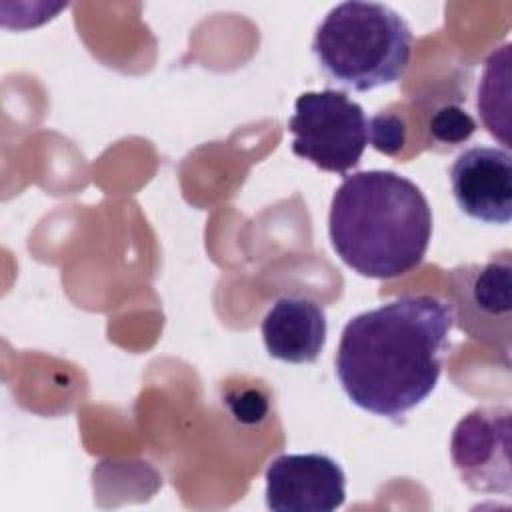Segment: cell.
<instances>
[{
  "label": "cell",
  "mask_w": 512,
  "mask_h": 512,
  "mask_svg": "<svg viewBox=\"0 0 512 512\" xmlns=\"http://www.w3.org/2000/svg\"><path fill=\"white\" fill-rule=\"evenodd\" d=\"M458 208L486 224L512 220V156L508 150L474 146L456 156L450 168Z\"/></svg>",
  "instance_id": "obj_8"
},
{
  "label": "cell",
  "mask_w": 512,
  "mask_h": 512,
  "mask_svg": "<svg viewBox=\"0 0 512 512\" xmlns=\"http://www.w3.org/2000/svg\"><path fill=\"white\" fill-rule=\"evenodd\" d=\"M510 434L508 406H480L456 424L450 458L462 482L482 494H510Z\"/></svg>",
  "instance_id": "obj_6"
},
{
  "label": "cell",
  "mask_w": 512,
  "mask_h": 512,
  "mask_svg": "<svg viewBox=\"0 0 512 512\" xmlns=\"http://www.w3.org/2000/svg\"><path fill=\"white\" fill-rule=\"evenodd\" d=\"M448 304L456 326L494 350L510 366L512 346V258L510 250L484 264H460L448 272Z\"/></svg>",
  "instance_id": "obj_5"
},
{
  "label": "cell",
  "mask_w": 512,
  "mask_h": 512,
  "mask_svg": "<svg viewBox=\"0 0 512 512\" xmlns=\"http://www.w3.org/2000/svg\"><path fill=\"white\" fill-rule=\"evenodd\" d=\"M312 52L330 80L368 92L404 76L412 54V32L390 6L352 0L324 16Z\"/></svg>",
  "instance_id": "obj_3"
},
{
  "label": "cell",
  "mask_w": 512,
  "mask_h": 512,
  "mask_svg": "<svg viewBox=\"0 0 512 512\" xmlns=\"http://www.w3.org/2000/svg\"><path fill=\"white\" fill-rule=\"evenodd\" d=\"M368 134L376 150L384 154H396L404 146L406 128L398 116L378 114L368 120Z\"/></svg>",
  "instance_id": "obj_12"
},
{
  "label": "cell",
  "mask_w": 512,
  "mask_h": 512,
  "mask_svg": "<svg viewBox=\"0 0 512 512\" xmlns=\"http://www.w3.org/2000/svg\"><path fill=\"white\" fill-rule=\"evenodd\" d=\"M326 312L306 296L278 298L262 320L268 354L290 364L314 362L326 344Z\"/></svg>",
  "instance_id": "obj_9"
},
{
  "label": "cell",
  "mask_w": 512,
  "mask_h": 512,
  "mask_svg": "<svg viewBox=\"0 0 512 512\" xmlns=\"http://www.w3.org/2000/svg\"><path fill=\"white\" fill-rule=\"evenodd\" d=\"M266 506L274 512H332L346 500V476L326 454H282L266 468Z\"/></svg>",
  "instance_id": "obj_7"
},
{
  "label": "cell",
  "mask_w": 512,
  "mask_h": 512,
  "mask_svg": "<svg viewBox=\"0 0 512 512\" xmlns=\"http://www.w3.org/2000/svg\"><path fill=\"white\" fill-rule=\"evenodd\" d=\"M336 256L366 278L388 280L414 270L432 238L424 192L392 170L346 174L328 212Z\"/></svg>",
  "instance_id": "obj_2"
},
{
  "label": "cell",
  "mask_w": 512,
  "mask_h": 512,
  "mask_svg": "<svg viewBox=\"0 0 512 512\" xmlns=\"http://www.w3.org/2000/svg\"><path fill=\"white\" fill-rule=\"evenodd\" d=\"M454 316L432 294H404L360 312L342 330L336 376L358 408L402 420L436 388Z\"/></svg>",
  "instance_id": "obj_1"
},
{
  "label": "cell",
  "mask_w": 512,
  "mask_h": 512,
  "mask_svg": "<svg viewBox=\"0 0 512 512\" xmlns=\"http://www.w3.org/2000/svg\"><path fill=\"white\" fill-rule=\"evenodd\" d=\"M292 152L326 172L344 174L356 168L368 142V118L362 106L344 92H304L288 120Z\"/></svg>",
  "instance_id": "obj_4"
},
{
  "label": "cell",
  "mask_w": 512,
  "mask_h": 512,
  "mask_svg": "<svg viewBox=\"0 0 512 512\" xmlns=\"http://www.w3.org/2000/svg\"><path fill=\"white\" fill-rule=\"evenodd\" d=\"M430 134L432 140L438 144H448V146H456L460 142H466L474 130H476V122L474 118L462 110L456 104H448L438 108L432 118H430Z\"/></svg>",
  "instance_id": "obj_11"
},
{
  "label": "cell",
  "mask_w": 512,
  "mask_h": 512,
  "mask_svg": "<svg viewBox=\"0 0 512 512\" xmlns=\"http://www.w3.org/2000/svg\"><path fill=\"white\" fill-rule=\"evenodd\" d=\"M510 44H504L502 48L494 50L486 62H484V72L478 84V110L484 126L488 132L498 138L504 146H508V112L498 104L510 106Z\"/></svg>",
  "instance_id": "obj_10"
}]
</instances>
